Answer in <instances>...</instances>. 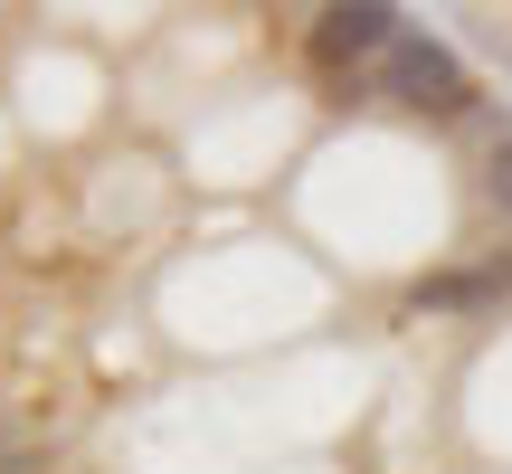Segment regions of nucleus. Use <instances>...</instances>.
<instances>
[{
    "label": "nucleus",
    "mask_w": 512,
    "mask_h": 474,
    "mask_svg": "<svg viewBox=\"0 0 512 474\" xmlns=\"http://www.w3.org/2000/svg\"><path fill=\"white\" fill-rule=\"evenodd\" d=\"M370 95H389L399 114H427V124H475L484 114V95H475V76L456 67V48H446V38H418V29L370 67Z\"/></svg>",
    "instance_id": "nucleus-1"
},
{
    "label": "nucleus",
    "mask_w": 512,
    "mask_h": 474,
    "mask_svg": "<svg viewBox=\"0 0 512 474\" xmlns=\"http://www.w3.org/2000/svg\"><path fill=\"white\" fill-rule=\"evenodd\" d=\"M408 38V10H389V0H342V10H313V67L323 76H361V67H380L389 48Z\"/></svg>",
    "instance_id": "nucleus-2"
},
{
    "label": "nucleus",
    "mask_w": 512,
    "mask_h": 474,
    "mask_svg": "<svg viewBox=\"0 0 512 474\" xmlns=\"http://www.w3.org/2000/svg\"><path fill=\"white\" fill-rule=\"evenodd\" d=\"M503 304H512V247H484L475 266H437L408 285V313H456V323L503 313Z\"/></svg>",
    "instance_id": "nucleus-3"
},
{
    "label": "nucleus",
    "mask_w": 512,
    "mask_h": 474,
    "mask_svg": "<svg viewBox=\"0 0 512 474\" xmlns=\"http://www.w3.org/2000/svg\"><path fill=\"white\" fill-rule=\"evenodd\" d=\"M484 200H494V209H503V228H512V143L484 152Z\"/></svg>",
    "instance_id": "nucleus-4"
},
{
    "label": "nucleus",
    "mask_w": 512,
    "mask_h": 474,
    "mask_svg": "<svg viewBox=\"0 0 512 474\" xmlns=\"http://www.w3.org/2000/svg\"><path fill=\"white\" fill-rule=\"evenodd\" d=\"M0 474H29V446H19L10 427H0Z\"/></svg>",
    "instance_id": "nucleus-5"
}]
</instances>
